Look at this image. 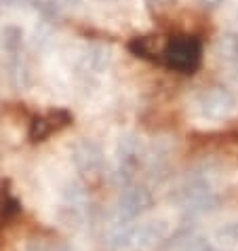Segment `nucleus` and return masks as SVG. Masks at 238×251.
Returning a JSON list of instances; mask_svg holds the SVG:
<instances>
[{
    "instance_id": "8",
    "label": "nucleus",
    "mask_w": 238,
    "mask_h": 251,
    "mask_svg": "<svg viewBox=\"0 0 238 251\" xmlns=\"http://www.w3.org/2000/svg\"><path fill=\"white\" fill-rule=\"evenodd\" d=\"M17 251H70L68 241L55 230H34L19 243Z\"/></svg>"
},
{
    "instance_id": "7",
    "label": "nucleus",
    "mask_w": 238,
    "mask_h": 251,
    "mask_svg": "<svg viewBox=\"0 0 238 251\" xmlns=\"http://www.w3.org/2000/svg\"><path fill=\"white\" fill-rule=\"evenodd\" d=\"M74 121L72 112H68L64 108H55V110H48L47 114H38L32 118L30 123V129H27V139L32 144H40V142H47L51 135L64 131L66 127H70Z\"/></svg>"
},
{
    "instance_id": "4",
    "label": "nucleus",
    "mask_w": 238,
    "mask_h": 251,
    "mask_svg": "<svg viewBox=\"0 0 238 251\" xmlns=\"http://www.w3.org/2000/svg\"><path fill=\"white\" fill-rule=\"evenodd\" d=\"M152 192L145 186L129 184L120 188L114 205V222L122 224H135L142 215L152 207Z\"/></svg>"
},
{
    "instance_id": "10",
    "label": "nucleus",
    "mask_w": 238,
    "mask_h": 251,
    "mask_svg": "<svg viewBox=\"0 0 238 251\" xmlns=\"http://www.w3.org/2000/svg\"><path fill=\"white\" fill-rule=\"evenodd\" d=\"M169 236V224L165 220H148L137 224L135 230V247L137 249H148L158 243H163Z\"/></svg>"
},
{
    "instance_id": "11",
    "label": "nucleus",
    "mask_w": 238,
    "mask_h": 251,
    "mask_svg": "<svg viewBox=\"0 0 238 251\" xmlns=\"http://www.w3.org/2000/svg\"><path fill=\"white\" fill-rule=\"evenodd\" d=\"M213 243L217 247L226 249V251L238 247V215H234V218H230L226 222H221V224L215 228Z\"/></svg>"
},
{
    "instance_id": "9",
    "label": "nucleus",
    "mask_w": 238,
    "mask_h": 251,
    "mask_svg": "<svg viewBox=\"0 0 238 251\" xmlns=\"http://www.w3.org/2000/svg\"><path fill=\"white\" fill-rule=\"evenodd\" d=\"M135 230L137 224H122L112 220L103 234V247L106 251H131L135 247Z\"/></svg>"
},
{
    "instance_id": "13",
    "label": "nucleus",
    "mask_w": 238,
    "mask_h": 251,
    "mask_svg": "<svg viewBox=\"0 0 238 251\" xmlns=\"http://www.w3.org/2000/svg\"><path fill=\"white\" fill-rule=\"evenodd\" d=\"M57 220L64 224L66 228L78 230L87 220V209L85 205H68L61 203V207L57 209Z\"/></svg>"
},
{
    "instance_id": "20",
    "label": "nucleus",
    "mask_w": 238,
    "mask_h": 251,
    "mask_svg": "<svg viewBox=\"0 0 238 251\" xmlns=\"http://www.w3.org/2000/svg\"><path fill=\"white\" fill-rule=\"evenodd\" d=\"M148 2H150V4H167L169 0H148Z\"/></svg>"
},
{
    "instance_id": "12",
    "label": "nucleus",
    "mask_w": 238,
    "mask_h": 251,
    "mask_svg": "<svg viewBox=\"0 0 238 251\" xmlns=\"http://www.w3.org/2000/svg\"><path fill=\"white\" fill-rule=\"evenodd\" d=\"M22 213V201L9 190V186L0 188V230L11 224Z\"/></svg>"
},
{
    "instance_id": "1",
    "label": "nucleus",
    "mask_w": 238,
    "mask_h": 251,
    "mask_svg": "<svg viewBox=\"0 0 238 251\" xmlns=\"http://www.w3.org/2000/svg\"><path fill=\"white\" fill-rule=\"evenodd\" d=\"M171 199L188 215H205L217 205V194L205 176H188L177 184Z\"/></svg>"
},
{
    "instance_id": "16",
    "label": "nucleus",
    "mask_w": 238,
    "mask_h": 251,
    "mask_svg": "<svg viewBox=\"0 0 238 251\" xmlns=\"http://www.w3.org/2000/svg\"><path fill=\"white\" fill-rule=\"evenodd\" d=\"M24 43V32L17 25H6L2 30V49L9 51L11 55H15Z\"/></svg>"
},
{
    "instance_id": "2",
    "label": "nucleus",
    "mask_w": 238,
    "mask_h": 251,
    "mask_svg": "<svg viewBox=\"0 0 238 251\" xmlns=\"http://www.w3.org/2000/svg\"><path fill=\"white\" fill-rule=\"evenodd\" d=\"M202 59V43L196 36H173L160 49V61L181 74H194Z\"/></svg>"
},
{
    "instance_id": "18",
    "label": "nucleus",
    "mask_w": 238,
    "mask_h": 251,
    "mask_svg": "<svg viewBox=\"0 0 238 251\" xmlns=\"http://www.w3.org/2000/svg\"><path fill=\"white\" fill-rule=\"evenodd\" d=\"M48 4H51L57 13H61V11H74V9H78V6L82 4V0H48Z\"/></svg>"
},
{
    "instance_id": "14",
    "label": "nucleus",
    "mask_w": 238,
    "mask_h": 251,
    "mask_svg": "<svg viewBox=\"0 0 238 251\" xmlns=\"http://www.w3.org/2000/svg\"><path fill=\"white\" fill-rule=\"evenodd\" d=\"M219 55L223 57V61L228 64H238V34L236 32H228L219 38Z\"/></svg>"
},
{
    "instance_id": "21",
    "label": "nucleus",
    "mask_w": 238,
    "mask_h": 251,
    "mask_svg": "<svg viewBox=\"0 0 238 251\" xmlns=\"http://www.w3.org/2000/svg\"><path fill=\"white\" fill-rule=\"evenodd\" d=\"M4 4H6V0H0V11L4 9Z\"/></svg>"
},
{
    "instance_id": "19",
    "label": "nucleus",
    "mask_w": 238,
    "mask_h": 251,
    "mask_svg": "<svg viewBox=\"0 0 238 251\" xmlns=\"http://www.w3.org/2000/svg\"><path fill=\"white\" fill-rule=\"evenodd\" d=\"M221 0H200V4H205V6H217Z\"/></svg>"
},
{
    "instance_id": "22",
    "label": "nucleus",
    "mask_w": 238,
    "mask_h": 251,
    "mask_svg": "<svg viewBox=\"0 0 238 251\" xmlns=\"http://www.w3.org/2000/svg\"><path fill=\"white\" fill-rule=\"evenodd\" d=\"M133 251H139V249H133Z\"/></svg>"
},
{
    "instance_id": "17",
    "label": "nucleus",
    "mask_w": 238,
    "mask_h": 251,
    "mask_svg": "<svg viewBox=\"0 0 238 251\" xmlns=\"http://www.w3.org/2000/svg\"><path fill=\"white\" fill-rule=\"evenodd\" d=\"M87 64L91 70H101L103 66L108 64V51L101 47H95V49H89L87 51Z\"/></svg>"
},
{
    "instance_id": "3",
    "label": "nucleus",
    "mask_w": 238,
    "mask_h": 251,
    "mask_svg": "<svg viewBox=\"0 0 238 251\" xmlns=\"http://www.w3.org/2000/svg\"><path fill=\"white\" fill-rule=\"evenodd\" d=\"M148 160V150L143 142L135 135H124L116 146V182L120 188L133 184L139 167Z\"/></svg>"
},
{
    "instance_id": "15",
    "label": "nucleus",
    "mask_w": 238,
    "mask_h": 251,
    "mask_svg": "<svg viewBox=\"0 0 238 251\" xmlns=\"http://www.w3.org/2000/svg\"><path fill=\"white\" fill-rule=\"evenodd\" d=\"M177 251H226L221 247H217L215 243L202 239V236H186V239H181L177 245H175Z\"/></svg>"
},
{
    "instance_id": "6",
    "label": "nucleus",
    "mask_w": 238,
    "mask_h": 251,
    "mask_svg": "<svg viewBox=\"0 0 238 251\" xmlns=\"http://www.w3.org/2000/svg\"><path fill=\"white\" fill-rule=\"evenodd\" d=\"M194 108L202 118L219 121V118H226L232 112L234 97L230 95L228 89H221V87L202 89V91L194 95Z\"/></svg>"
},
{
    "instance_id": "5",
    "label": "nucleus",
    "mask_w": 238,
    "mask_h": 251,
    "mask_svg": "<svg viewBox=\"0 0 238 251\" xmlns=\"http://www.w3.org/2000/svg\"><path fill=\"white\" fill-rule=\"evenodd\" d=\"M72 165L82 177H99L106 167V154L95 139H78L72 148Z\"/></svg>"
}]
</instances>
